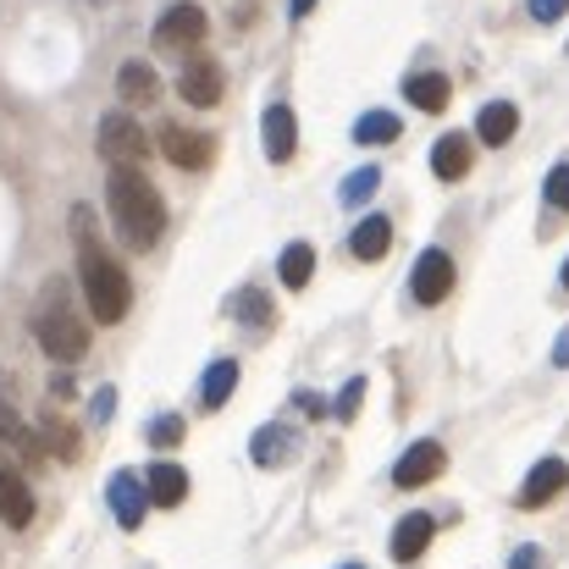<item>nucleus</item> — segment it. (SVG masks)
<instances>
[{"label":"nucleus","mask_w":569,"mask_h":569,"mask_svg":"<svg viewBox=\"0 0 569 569\" xmlns=\"http://www.w3.org/2000/svg\"><path fill=\"white\" fill-rule=\"evenodd\" d=\"M232 387H238V360H216L210 371H204V409H221L227 398H232Z\"/></svg>","instance_id":"5701e85b"},{"label":"nucleus","mask_w":569,"mask_h":569,"mask_svg":"<svg viewBox=\"0 0 569 569\" xmlns=\"http://www.w3.org/2000/svg\"><path fill=\"white\" fill-rule=\"evenodd\" d=\"M542 193H548V204H553V210H569V161H559V167L548 172Z\"/></svg>","instance_id":"cd10ccee"},{"label":"nucleus","mask_w":569,"mask_h":569,"mask_svg":"<svg viewBox=\"0 0 569 569\" xmlns=\"http://www.w3.org/2000/svg\"><path fill=\"white\" fill-rule=\"evenodd\" d=\"M277 271H282V288L305 293V288H310V277H316V249H310V243H288Z\"/></svg>","instance_id":"4be33fe9"},{"label":"nucleus","mask_w":569,"mask_h":569,"mask_svg":"<svg viewBox=\"0 0 569 569\" xmlns=\"http://www.w3.org/2000/svg\"><path fill=\"white\" fill-rule=\"evenodd\" d=\"M106 498H111V515H117V526H122V531H139V526H144V509H150L144 476L117 470V476H111V487H106Z\"/></svg>","instance_id":"1a4fd4ad"},{"label":"nucleus","mask_w":569,"mask_h":569,"mask_svg":"<svg viewBox=\"0 0 569 569\" xmlns=\"http://www.w3.org/2000/svg\"><path fill=\"white\" fill-rule=\"evenodd\" d=\"M150 442H156V448H178V442H183V415H161V420H150Z\"/></svg>","instance_id":"bb28decb"},{"label":"nucleus","mask_w":569,"mask_h":569,"mask_svg":"<svg viewBox=\"0 0 569 569\" xmlns=\"http://www.w3.org/2000/svg\"><path fill=\"white\" fill-rule=\"evenodd\" d=\"M0 520H6L11 531H22V526L33 520V492H28V481H22L11 465H0Z\"/></svg>","instance_id":"2eb2a0df"},{"label":"nucleus","mask_w":569,"mask_h":569,"mask_svg":"<svg viewBox=\"0 0 569 569\" xmlns=\"http://www.w3.org/2000/svg\"><path fill=\"white\" fill-rule=\"evenodd\" d=\"M398 133H403V122H398L392 111H366V117H360V128H355V139H360V144H392Z\"/></svg>","instance_id":"b1692460"},{"label":"nucleus","mask_w":569,"mask_h":569,"mask_svg":"<svg viewBox=\"0 0 569 569\" xmlns=\"http://www.w3.org/2000/svg\"><path fill=\"white\" fill-rule=\"evenodd\" d=\"M156 72L144 67V61H122L117 67V94H122V106H150L156 100Z\"/></svg>","instance_id":"6ab92c4d"},{"label":"nucleus","mask_w":569,"mask_h":569,"mask_svg":"<svg viewBox=\"0 0 569 569\" xmlns=\"http://www.w3.org/2000/svg\"><path fill=\"white\" fill-rule=\"evenodd\" d=\"M442 465H448V453H442V442H415V448H403V459L392 465V487H403V492H415V487H426V481H437V476H442Z\"/></svg>","instance_id":"6e6552de"},{"label":"nucleus","mask_w":569,"mask_h":569,"mask_svg":"<svg viewBox=\"0 0 569 569\" xmlns=\"http://www.w3.org/2000/svg\"><path fill=\"white\" fill-rule=\"evenodd\" d=\"M515 128H520V111H515L509 100H492V106L476 111V133H481V144H509Z\"/></svg>","instance_id":"a211bd4d"},{"label":"nucleus","mask_w":569,"mask_h":569,"mask_svg":"<svg viewBox=\"0 0 569 569\" xmlns=\"http://www.w3.org/2000/svg\"><path fill=\"white\" fill-rule=\"evenodd\" d=\"M360 398H366V377H355L349 387H343V392H338L332 415H338V420H355V415H360Z\"/></svg>","instance_id":"c85d7f7f"},{"label":"nucleus","mask_w":569,"mask_h":569,"mask_svg":"<svg viewBox=\"0 0 569 569\" xmlns=\"http://www.w3.org/2000/svg\"><path fill=\"white\" fill-rule=\"evenodd\" d=\"M161 156L178 167V172H204L216 161V139L199 133V128H161Z\"/></svg>","instance_id":"39448f33"},{"label":"nucleus","mask_w":569,"mask_h":569,"mask_svg":"<svg viewBox=\"0 0 569 569\" xmlns=\"http://www.w3.org/2000/svg\"><path fill=\"white\" fill-rule=\"evenodd\" d=\"M111 409H117V398H111V387H100V392H94V409H89V415H94V420H106Z\"/></svg>","instance_id":"2f4dec72"},{"label":"nucleus","mask_w":569,"mask_h":569,"mask_svg":"<svg viewBox=\"0 0 569 569\" xmlns=\"http://www.w3.org/2000/svg\"><path fill=\"white\" fill-rule=\"evenodd\" d=\"M565 288H569V260H565Z\"/></svg>","instance_id":"c9c22d12"},{"label":"nucleus","mask_w":569,"mask_h":569,"mask_svg":"<svg viewBox=\"0 0 569 569\" xmlns=\"http://www.w3.org/2000/svg\"><path fill=\"white\" fill-rule=\"evenodd\" d=\"M565 487H569V465L565 459H542V465H531V476H526V487H520V509H542V503H553Z\"/></svg>","instance_id":"9d476101"},{"label":"nucleus","mask_w":569,"mask_h":569,"mask_svg":"<svg viewBox=\"0 0 569 569\" xmlns=\"http://www.w3.org/2000/svg\"><path fill=\"white\" fill-rule=\"evenodd\" d=\"M349 243H355V260H381L387 243H392V221H387V216H366Z\"/></svg>","instance_id":"412c9836"},{"label":"nucleus","mask_w":569,"mask_h":569,"mask_svg":"<svg viewBox=\"0 0 569 569\" xmlns=\"http://www.w3.org/2000/svg\"><path fill=\"white\" fill-rule=\"evenodd\" d=\"M526 6H531L537 22H559V17L569 11V0H526Z\"/></svg>","instance_id":"c756f323"},{"label":"nucleus","mask_w":569,"mask_h":569,"mask_svg":"<svg viewBox=\"0 0 569 569\" xmlns=\"http://www.w3.org/2000/svg\"><path fill=\"white\" fill-rule=\"evenodd\" d=\"M249 453H254V465H282V459L293 453V437H288L282 426H266V431L254 437V448H249Z\"/></svg>","instance_id":"393cba45"},{"label":"nucleus","mask_w":569,"mask_h":569,"mask_svg":"<svg viewBox=\"0 0 569 569\" xmlns=\"http://www.w3.org/2000/svg\"><path fill=\"white\" fill-rule=\"evenodd\" d=\"M299 409H305V415H327V403H321V398H310V392H299Z\"/></svg>","instance_id":"473e14b6"},{"label":"nucleus","mask_w":569,"mask_h":569,"mask_svg":"<svg viewBox=\"0 0 569 569\" xmlns=\"http://www.w3.org/2000/svg\"><path fill=\"white\" fill-rule=\"evenodd\" d=\"M260 133H266V156H271L277 167H282V161H293V150H299V122H293V111H288V106H266Z\"/></svg>","instance_id":"9b49d317"},{"label":"nucleus","mask_w":569,"mask_h":569,"mask_svg":"<svg viewBox=\"0 0 569 569\" xmlns=\"http://www.w3.org/2000/svg\"><path fill=\"white\" fill-rule=\"evenodd\" d=\"M0 448H11V453H17V459H28V465H33V459L44 453V448L33 442V431H28V426L17 420V409H11L6 398H0Z\"/></svg>","instance_id":"aec40b11"},{"label":"nucleus","mask_w":569,"mask_h":569,"mask_svg":"<svg viewBox=\"0 0 569 569\" xmlns=\"http://www.w3.org/2000/svg\"><path fill=\"white\" fill-rule=\"evenodd\" d=\"M33 338H39V349H44L50 360H61V366H78V360L89 355V332H83V321L72 316V305H44V310L33 316Z\"/></svg>","instance_id":"7ed1b4c3"},{"label":"nucleus","mask_w":569,"mask_h":569,"mask_svg":"<svg viewBox=\"0 0 569 569\" xmlns=\"http://www.w3.org/2000/svg\"><path fill=\"white\" fill-rule=\"evenodd\" d=\"M403 94H409V106L415 111H448V100H453V89H448V78L442 72H415L409 83H403Z\"/></svg>","instance_id":"f3484780"},{"label":"nucleus","mask_w":569,"mask_h":569,"mask_svg":"<svg viewBox=\"0 0 569 569\" xmlns=\"http://www.w3.org/2000/svg\"><path fill=\"white\" fill-rule=\"evenodd\" d=\"M204 33H210V17H204L193 0L161 11V22H156V44H161V50H193Z\"/></svg>","instance_id":"423d86ee"},{"label":"nucleus","mask_w":569,"mask_h":569,"mask_svg":"<svg viewBox=\"0 0 569 569\" xmlns=\"http://www.w3.org/2000/svg\"><path fill=\"white\" fill-rule=\"evenodd\" d=\"M377 189H381V172H377V167H360V172L343 183V204H366Z\"/></svg>","instance_id":"a878e982"},{"label":"nucleus","mask_w":569,"mask_h":569,"mask_svg":"<svg viewBox=\"0 0 569 569\" xmlns=\"http://www.w3.org/2000/svg\"><path fill=\"white\" fill-rule=\"evenodd\" d=\"M431 172H437L442 183H459V178L470 172V139H465V133H442V139L431 144Z\"/></svg>","instance_id":"dca6fc26"},{"label":"nucleus","mask_w":569,"mask_h":569,"mask_svg":"<svg viewBox=\"0 0 569 569\" xmlns=\"http://www.w3.org/2000/svg\"><path fill=\"white\" fill-rule=\"evenodd\" d=\"M509 569H542V548H520V553L509 559Z\"/></svg>","instance_id":"7c9ffc66"},{"label":"nucleus","mask_w":569,"mask_h":569,"mask_svg":"<svg viewBox=\"0 0 569 569\" xmlns=\"http://www.w3.org/2000/svg\"><path fill=\"white\" fill-rule=\"evenodd\" d=\"M553 366H569V332L559 338V349H553Z\"/></svg>","instance_id":"72a5a7b5"},{"label":"nucleus","mask_w":569,"mask_h":569,"mask_svg":"<svg viewBox=\"0 0 569 569\" xmlns=\"http://www.w3.org/2000/svg\"><path fill=\"white\" fill-rule=\"evenodd\" d=\"M72 238H78V277H83V299H89V310H94V321H100V327H117V321L128 316V305H133V282H128V271L117 266V254L94 238V227H89V210H83V204L72 210Z\"/></svg>","instance_id":"f257e3e1"},{"label":"nucleus","mask_w":569,"mask_h":569,"mask_svg":"<svg viewBox=\"0 0 569 569\" xmlns=\"http://www.w3.org/2000/svg\"><path fill=\"white\" fill-rule=\"evenodd\" d=\"M448 288H453V260H448V249H426V254L415 260V277H409L415 305H442Z\"/></svg>","instance_id":"0eeeda50"},{"label":"nucleus","mask_w":569,"mask_h":569,"mask_svg":"<svg viewBox=\"0 0 569 569\" xmlns=\"http://www.w3.org/2000/svg\"><path fill=\"white\" fill-rule=\"evenodd\" d=\"M343 569H366V565H343Z\"/></svg>","instance_id":"e433bc0d"},{"label":"nucleus","mask_w":569,"mask_h":569,"mask_svg":"<svg viewBox=\"0 0 569 569\" xmlns=\"http://www.w3.org/2000/svg\"><path fill=\"white\" fill-rule=\"evenodd\" d=\"M431 537H437V520H431V515H403V520L392 526V559H398V565H415V559L431 548Z\"/></svg>","instance_id":"ddd939ff"},{"label":"nucleus","mask_w":569,"mask_h":569,"mask_svg":"<svg viewBox=\"0 0 569 569\" xmlns=\"http://www.w3.org/2000/svg\"><path fill=\"white\" fill-rule=\"evenodd\" d=\"M100 156H106L111 167H139V161L150 156V139H144V128H139L128 111H111V117L100 122Z\"/></svg>","instance_id":"20e7f679"},{"label":"nucleus","mask_w":569,"mask_h":569,"mask_svg":"<svg viewBox=\"0 0 569 569\" xmlns=\"http://www.w3.org/2000/svg\"><path fill=\"white\" fill-rule=\"evenodd\" d=\"M144 492H150V503L156 509H178L183 498H189V470L183 465H150V476H144Z\"/></svg>","instance_id":"4468645a"},{"label":"nucleus","mask_w":569,"mask_h":569,"mask_svg":"<svg viewBox=\"0 0 569 569\" xmlns=\"http://www.w3.org/2000/svg\"><path fill=\"white\" fill-rule=\"evenodd\" d=\"M288 11H293V17H305V11H316V0H293Z\"/></svg>","instance_id":"f704fd0d"},{"label":"nucleus","mask_w":569,"mask_h":569,"mask_svg":"<svg viewBox=\"0 0 569 569\" xmlns=\"http://www.w3.org/2000/svg\"><path fill=\"white\" fill-rule=\"evenodd\" d=\"M178 89H183V100L189 106H216L221 100V67L210 61V56H193L189 67H183V78H178Z\"/></svg>","instance_id":"f8f14e48"},{"label":"nucleus","mask_w":569,"mask_h":569,"mask_svg":"<svg viewBox=\"0 0 569 569\" xmlns=\"http://www.w3.org/2000/svg\"><path fill=\"white\" fill-rule=\"evenodd\" d=\"M106 199H111V221H117V238L128 249H156L161 232H167V204L161 193L150 189V178L139 167H117L111 183H106Z\"/></svg>","instance_id":"f03ea898"}]
</instances>
